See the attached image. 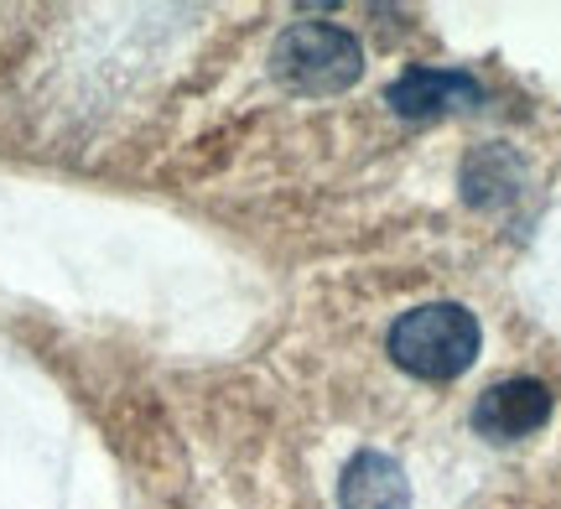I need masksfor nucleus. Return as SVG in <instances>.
<instances>
[{
    "label": "nucleus",
    "mask_w": 561,
    "mask_h": 509,
    "mask_svg": "<svg viewBox=\"0 0 561 509\" xmlns=\"http://www.w3.org/2000/svg\"><path fill=\"white\" fill-rule=\"evenodd\" d=\"M479 344V317L458 302L411 306L401 323L390 327V359L416 380H458L462 369H473Z\"/></svg>",
    "instance_id": "1"
},
{
    "label": "nucleus",
    "mask_w": 561,
    "mask_h": 509,
    "mask_svg": "<svg viewBox=\"0 0 561 509\" xmlns=\"http://www.w3.org/2000/svg\"><path fill=\"white\" fill-rule=\"evenodd\" d=\"M271 68L280 83H291L301 94H343L364 73V47L354 32H343L333 21H297L276 37Z\"/></svg>",
    "instance_id": "2"
},
{
    "label": "nucleus",
    "mask_w": 561,
    "mask_h": 509,
    "mask_svg": "<svg viewBox=\"0 0 561 509\" xmlns=\"http://www.w3.org/2000/svg\"><path fill=\"white\" fill-rule=\"evenodd\" d=\"M546 421H551V390L541 380H500L473 406V427L489 442H520L530 431H541Z\"/></svg>",
    "instance_id": "3"
},
{
    "label": "nucleus",
    "mask_w": 561,
    "mask_h": 509,
    "mask_svg": "<svg viewBox=\"0 0 561 509\" xmlns=\"http://www.w3.org/2000/svg\"><path fill=\"white\" fill-rule=\"evenodd\" d=\"M385 104L405 120H426V115H447V109H479L483 83L468 73H453V68H411L390 83Z\"/></svg>",
    "instance_id": "4"
},
{
    "label": "nucleus",
    "mask_w": 561,
    "mask_h": 509,
    "mask_svg": "<svg viewBox=\"0 0 561 509\" xmlns=\"http://www.w3.org/2000/svg\"><path fill=\"white\" fill-rule=\"evenodd\" d=\"M343 509H411V478L396 458L385 452H359L339 484Z\"/></svg>",
    "instance_id": "5"
}]
</instances>
